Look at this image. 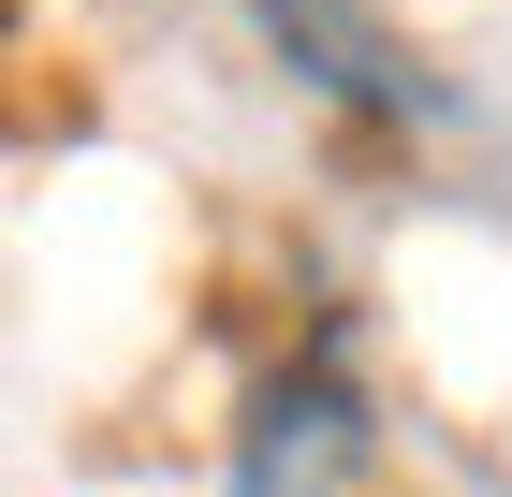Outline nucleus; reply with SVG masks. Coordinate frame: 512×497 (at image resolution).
<instances>
[{
	"label": "nucleus",
	"instance_id": "nucleus-1",
	"mask_svg": "<svg viewBox=\"0 0 512 497\" xmlns=\"http://www.w3.org/2000/svg\"><path fill=\"white\" fill-rule=\"evenodd\" d=\"M235 497H366V410L337 366H293L235 454Z\"/></svg>",
	"mask_w": 512,
	"mask_h": 497
},
{
	"label": "nucleus",
	"instance_id": "nucleus-2",
	"mask_svg": "<svg viewBox=\"0 0 512 497\" xmlns=\"http://www.w3.org/2000/svg\"><path fill=\"white\" fill-rule=\"evenodd\" d=\"M278 44H308V59H337V88H366V103H425L410 88V59H395L381 30H352V15H322V0H264Z\"/></svg>",
	"mask_w": 512,
	"mask_h": 497
}]
</instances>
